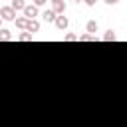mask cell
I'll return each mask as SVG.
<instances>
[{"label":"cell","mask_w":127,"mask_h":127,"mask_svg":"<svg viewBox=\"0 0 127 127\" xmlns=\"http://www.w3.org/2000/svg\"><path fill=\"white\" fill-rule=\"evenodd\" d=\"M22 12H24V18H28V20H34V18L38 16V6H34V4H26Z\"/></svg>","instance_id":"obj_1"},{"label":"cell","mask_w":127,"mask_h":127,"mask_svg":"<svg viewBox=\"0 0 127 127\" xmlns=\"http://www.w3.org/2000/svg\"><path fill=\"white\" fill-rule=\"evenodd\" d=\"M81 2H85L87 6H95V4H97V0H81Z\"/></svg>","instance_id":"obj_16"},{"label":"cell","mask_w":127,"mask_h":127,"mask_svg":"<svg viewBox=\"0 0 127 127\" xmlns=\"http://www.w3.org/2000/svg\"><path fill=\"white\" fill-rule=\"evenodd\" d=\"M52 10L60 16V14H64L65 12V2L64 0H60V2H52Z\"/></svg>","instance_id":"obj_5"},{"label":"cell","mask_w":127,"mask_h":127,"mask_svg":"<svg viewBox=\"0 0 127 127\" xmlns=\"http://www.w3.org/2000/svg\"><path fill=\"white\" fill-rule=\"evenodd\" d=\"M54 24H56V28H58V30H65V28L69 26V20H67L64 14H60V16H56Z\"/></svg>","instance_id":"obj_3"},{"label":"cell","mask_w":127,"mask_h":127,"mask_svg":"<svg viewBox=\"0 0 127 127\" xmlns=\"http://www.w3.org/2000/svg\"><path fill=\"white\" fill-rule=\"evenodd\" d=\"M8 40H12V32L6 28H0V42H8Z\"/></svg>","instance_id":"obj_10"},{"label":"cell","mask_w":127,"mask_h":127,"mask_svg":"<svg viewBox=\"0 0 127 127\" xmlns=\"http://www.w3.org/2000/svg\"><path fill=\"white\" fill-rule=\"evenodd\" d=\"M103 2H105V4H109V6H111V4H117V2H121V0H103Z\"/></svg>","instance_id":"obj_17"},{"label":"cell","mask_w":127,"mask_h":127,"mask_svg":"<svg viewBox=\"0 0 127 127\" xmlns=\"http://www.w3.org/2000/svg\"><path fill=\"white\" fill-rule=\"evenodd\" d=\"M0 26H2V18H0Z\"/></svg>","instance_id":"obj_20"},{"label":"cell","mask_w":127,"mask_h":127,"mask_svg":"<svg viewBox=\"0 0 127 127\" xmlns=\"http://www.w3.org/2000/svg\"><path fill=\"white\" fill-rule=\"evenodd\" d=\"M26 32L28 34H36V32H40V22L34 18V20H28V24H26Z\"/></svg>","instance_id":"obj_4"},{"label":"cell","mask_w":127,"mask_h":127,"mask_svg":"<svg viewBox=\"0 0 127 127\" xmlns=\"http://www.w3.org/2000/svg\"><path fill=\"white\" fill-rule=\"evenodd\" d=\"M14 22H16V28H20V30H26L28 18H24V16H16V18H14Z\"/></svg>","instance_id":"obj_8"},{"label":"cell","mask_w":127,"mask_h":127,"mask_svg":"<svg viewBox=\"0 0 127 127\" xmlns=\"http://www.w3.org/2000/svg\"><path fill=\"white\" fill-rule=\"evenodd\" d=\"M113 40H117L115 32H113V30H107V32L103 34V42H113Z\"/></svg>","instance_id":"obj_11"},{"label":"cell","mask_w":127,"mask_h":127,"mask_svg":"<svg viewBox=\"0 0 127 127\" xmlns=\"http://www.w3.org/2000/svg\"><path fill=\"white\" fill-rule=\"evenodd\" d=\"M0 18H2V20H8V22H12V20L16 18V12H14L10 6H2V8H0Z\"/></svg>","instance_id":"obj_2"},{"label":"cell","mask_w":127,"mask_h":127,"mask_svg":"<svg viewBox=\"0 0 127 127\" xmlns=\"http://www.w3.org/2000/svg\"><path fill=\"white\" fill-rule=\"evenodd\" d=\"M24 6H26V0H12V4H10V8H12L14 12L24 10Z\"/></svg>","instance_id":"obj_9"},{"label":"cell","mask_w":127,"mask_h":127,"mask_svg":"<svg viewBox=\"0 0 127 127\" xmlns=\"http://www.w3.org/2000/svg\"><path fill=\"white\" fill-rule=\"evenodd\" d=\"M52 2H60V0H52Z\"/></svg>","instance_id":"obj_19"},{"label":"cell","mask_w":127,"mask_h":127,"mask_svg":"<svg viewBox=\"0 0 127 127\" xmlns=\"http://www.w3.org/2000/svg\"><path fill=\"white\" fill-rule=\"evenodd\" d=\"M77 40H79V42H95V36H89V34H81V36H77Z\"/></svg>","instance_id":"obj_12"},{"label":"cell","mask_w":127,"mask_h":127,"mask_svg":"<svg viewBox=\"0 0 127 127\" xmlns=\"http://www.w3.org/2000/svg\"><path fill=\"white\" fill-rule=\"evenodd\" d=\"M73 2H75V4H79V2H81V0H73Z\"/></svg>","instance_id":"obj_18"},{"label":"cell","mask_w":127,"mask_h":127,"mask_svg":"<svg viewBox=\"0 0 127 127\" xmlns=\"http://www.w3.org/2000/svg\"><path fill=\"white\" fill-rule=\"evenodd\" d=\"M18 40H20V42H32V34H28V32H22V34L18 36Z\"/></svg>","instance_id":"obj_13"},{"label":"cell","mask_w":127,"mask_h":127,"mask_svg":"<svg viewBox=\"0 0 127 127\" xmlns=\"http://www.w3.org/2000/svg\"><path fill=\"white\" fill-rule=\"evenodd\" d=\"M99 28H97V22L95 20H89L87 24H85V34H89V36H95V32H97Z\"/></svg>","instance_id":"obj_7"},{"label":"cell","mask_w":127,"mask_h":127,"mask_svg":"<svg viewBox=\"0 0 127 127\" xmlns=\"http://www.w3.org/2000/svg\"><path fill=\"white\" fill-rule=\"evenodd\" d=\"M48 0H34V6H44Z\"/></svg>","instance_id":"obj_15"},{"label":"cell","mask_w":127,"mask_h":127,"mask_svg":"<svg viewBox=\"0 0 127 127\" xmlns=\"http://www.w3.org/2000/svg\"><path fill=\"white\" fill-rule=\"evenodd\" d=\"M64 40H65V42H75V40H77V36H75V34H65V36H64Z\"/></svg>","instance_id":"obj_14"},{"label":"cell","mask_w":127,"mask_h":127,"mask_svg":"<svg viewBox=\"0 0 127 127\" xmlns=\"http://www.w3.org/2000/svg\"><path fill=\"white\" fill-rule=\"evenodd\" d=\"M56 16H58V14H56V12L52 10V8H50V10H44V12H42V18H44V20H46L48 24H54Z\"/></svg>","instance_id":"obj_6"}]
</instances>
